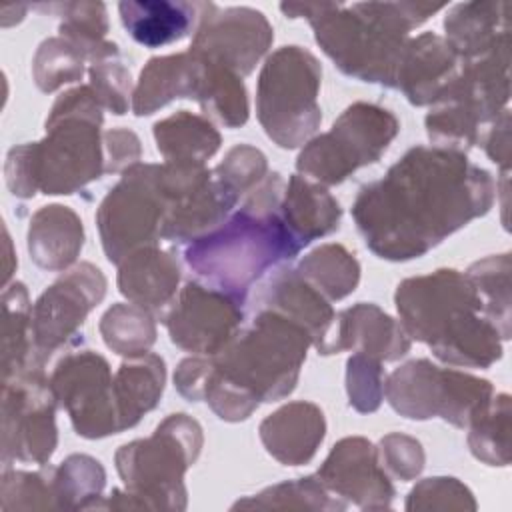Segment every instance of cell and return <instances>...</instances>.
<instances>
[{
	"label": "cell",
	"mask_w": 512,
	"mask_h": 512,
	"mask_svg": "<svg viewBox=\"0 0 512 512\" xmlns=\"http://www.w3.org/2000/svg\"><path fill=\"white\" fill-rule=\"evenodd\" d=\"M104 486L106 470L88 454H70L54 466L58 510H94Z\"/></svg>",
	"instance_id": "39"
},
{
	"label": "cell",
	"mask_w": 512,
	"mask_h": 512,
	"mask_svg": "<svg viewBox=\"0 0 512 512\" xmlns=\"http://www.w3.org/2000/svg\"><path fill=\"white\" fill-rule=\"evenodd\" d=\"M406 510H476L472 490L452 476H432L420 480L406 498Z\"/></svg>",
	"instance_id": "44"
},
{
	"label": "cell",
	"mask_w": 512,
	"mask_h": 512,
	"mask_svg": "<svg viewBox=\"0 0 512 512\" xmlns=\"http://www.w3.org/2000/svg\"><path fill=\"white\" fill-rule=\"evenodd\" d=\"M108 280L92 262H78L54 280L32 306L34 368L78 336L88 314L104 300Z\"/></svg>",
	"instance_id": "15"
},
{
	"label": "cell",
	"mask_w": 512,
	"mask_h": 512,
	"mask_svg": "<svg viewBox=\"0 0 512 512\" xmlns=\"http://www.w3.org/2000/svg\"><path fill=\"white\" fill-rule=\"evenodd\" d=\"M376 452L386 474L400 482L418 478L426 464V454L420 440L402 432H390L382 436Z\"/></svg>",
	"instance_id": "47"
},
{
	"label": "cell",
	"mask_w": 512,
	"mask_h": 512,
	"mask_svg": "<svg viewBox=\"0 0 512 512\" xmlns=\"http://www.w3.org/2000/svg\"><path fill=\"white\" fill-rule=\"evenodd\" d=\"M312 336L294 320L256 308L252 322L214 356L202 400L224 422H242L264 402L294 392Z\"/></svg>",
	"instance_id": "2"
},
{
	"label": "cell",
	"mask_w": 512,
	"mask_h": 512,
	"mask_svg": "<svg viewBox=\"0 0 512 512\" xmlns=\"http://www.w3.org/2000/svg\"><path fill=\"white\" fill-rule=\"evenodd\" d=\"M346 510L348 504L334 496L320 478L302 476L268 486L258 494L232 504V510Z\"/></svg>",
	"instance_id": "36"
},
{
	"label": "cell",
	"mask_w": 512,
	"mask_h": 512,
	"mask_svg": "<svg viewBox=\"0 0 512 512\" xmlns=\"http://www.w3.org/2000/svg\"><path fill=\"white\" fill-rule=\"evenodd\" d=\"M384 396L408 420L442 418L456 428H468L492 400L494 386L486 378L416 358L388 374Z\"/></svg>",
	"instance_id": "10"
},
{
	"label": "cell",
	"mask_w": 512,
	"mask_h": 512,
	"mask_svg": "<svg viewBox=\"0 0 512 512\" xmlns=\"http://www.w3.org/2000/svg\"><path fill=\"white\" fill-rule=\"evenodd\" d=\"M102 110L88 84L60 94L46 116V136L8 150L4 180L10 194L22 200L36 192L68 196L104 176Z\"/></svg>",
	"instance_id": "4"
},
{
	"label": "cell",
	"mask_w": 512,
	"mask_h": 512,
	"mask_svg": "<svg viewBox=\"0 0 512 512\" xmlns=\"http://www.w3.org/2000/svg\"><path fill=\"white\" fill-rule=\"evenodd\" d=\"M84 238V224L70 206L48 204L32 214L26 246L38 268L62 272L76 264Z\"/></svg>",
	"instance_id": "26"
},
{
	"label": "cell",
	"mask_w": 512,
	"mask_h": 512,
	"mask_svg": "<svg viewBox=\"0 0 512 512\" xmlns=\"http://www.w3.org/2000/svg\"><path fill=\"white\" fill-rule=\"evenodd\" d=\"M56 406L44 368L2 380V464H46L58 446Z\"/></svg>",
	"instance_id": "13"
},
{
	"label": "cell",
	"mask_w": 512,
	"mask_h": 512,
	"mask_svg": "<svg viewBox=\"0 0 512 512\" xmlns=\"http://www.w3.org/2000/svg\"><path fill=\"white\" fill-rule=\"evenodd\" d=\"M316 476L334 496L360 510H386L396 496L392 478L378 460L376 446L364 436L338 440Z\"/></svg>",
	"instance_id": "18"
},
{
	"label": "cell",
	"mask_w": 512,
	"mask_h": 512,
	"mask_svg": "<svg viewBox=\"0 0 512 512\" xmlns=\"http://www.w3.org/2000/svg\"><path fill=\"white\" fill-rule=\"evenodd\" d=\"M346 394L356 412H376L384 400L382 360L354 352L346 362Z\"/></svg>",
	"instance_id": "43"
},
{
	"label": "cell",
	"mask_w": 512,
	"mask_h": 512,
	"mask_svg": "<svg viewBox=\"0 0 512 512\" xmlns=\"http://www.w3.org/2000/svg\"><path fill=\"white\" fill-rule=\"evenodd\" d=\"M510 254H492L476 260L468 266L466 276L470 278L476 294L482 302L486 318L498 328L502 340L510 338Z\"/></svg>",
	"instance_id": "38"
},
{
	"label": "cell",
	"mask_w": 512,
	"mask_h": 512,
	"mask_svg": "<svg viewBox=\"0 0 512 512\" xmlns=\"http://www.w3.org/2000/svg\"><path fill=\"white\" fill-rule=\"evenodd\" d=\"M104 140V172L116 174L138 164L142 144L136 132L128 128H110L102 134Z\"/></svg>",
	"instance_id": "48"
},
{
	"label": "cell",
	"mask_w": 512,
	"mask_h": 512,
	"mask_svg": "<svg viewBox=\"0 0 512 512\" xmlns=\"http://www.w3.org/2000/svg\"><path fill=\"white\" fill-rule=\"evenodd\" d=\"M204 446L202 426L188 414L166 416L152 436L122 444L114 464L124 488L102 496L94 510H186V470Z\"/></svg>",
	"instance_id": "7"
},
{
	"label": "cell",
	"mask_w": 512,
	"mask_h": 512,
	"mask_svg": "<svg viewBox=\"0 0 512 512\" xmlns=\"http://www.w3.org/2000/svg\"><path fill=\"white\" fill-rule=\"evenodd\" d=\"M32 358V304L28 288L14 280L2 292V380L34 368Z\"/></svg>",
	"instance_id": "33"
},
{
	"label": "cell",
	"mask_w": 512,
	"mask_h": 512,
	"mask_svg": "<svg viewBox=\"0 0 512 512\" xmlns=\"http://www.w3.org/2000/svg\"><path fill=\"white\" fill-rule=\"evenodd\" d=\"M284 184L280 172H268L218 228L186 244L184 262L204 284L246 300L256 280L298 256L280 216Z\"/></svg>",
	"instance_id": "3"
},
{
	"label": "cell",
	"mask_w": 512,
	"mask_h": 512,
	"mask_svg": "<svg viewBox=\"0 0 512 512\" xmlns=\"http://www.w3.org/2000/svg\"><path fill=\"white\" fill-rule=\"evenodd\" d=\"M116 284L128 302L162 320L180 292V264L172 252L144 246L118 264Z\"/></svg>",
	"instance_id": "22"
},
{
	"label": "cell",
	"mask_w": 512,
	"mask_h": 512,
	"mask_svg": "<svg viewBox=\"0 0 512 512\" xmlns=\"http://www.w3.org/2000/svg\"><path fill=\"white\" fill-rule=\"evenodd\" d=\"M394 304L410 340L426 344L440 362L490 368L502 358L504 340L466 272L438 268L406 278L396 286Z\"/></svg>",
	"instance_id": "6"
},
{
	"label": "cell",
	"mask_w": 512,
	"mask_h": 512,
	"mask_svg": "<svg viewBox=\"0 0 512 512\" xmlns=\"http://www.w3.org/2000/svg\"><path fill=\"white\" fill-rule=\"evenodd\" d=\"M86 58L62 36L40 42L32 58V78L40 92L50 94L66 84L80 82Z\"/></svg>",
	"instance_id": "42"
},
{
	"label": "cell",
	"mask_w": 512,
	"mask_h": 512,
	"mask_svg": "<svg viewBox=\"0 0 512 512\" xmlns=\"http://www.w3.org/2000/svg\"><path fill=\"white\" fill-rule=\"evenodd\" d=\"M104 344L118 356L144 354L156 342V316L132 302L112 304L98 324Z\"/></svg>",
	"instance_id": "37"
},
{
	"label": "cell",
	"mask_w": 512,
	"mask_h": 512,
	"mask_svg": "<svg viewBox=\"0 0 512 512\" xmlns=\"http://www.w3.org/2000/svg\"><path fill=\"white\" fill-rule=\"evenodd\" d=\"M410 348L412 340L400 320L372 302H358L336 314L332 334L318 354L330 356L352 350L382 362H396L406 356Z\"/></svg>",
	"instance_id": "19"
},
{
	"label": "cell",
	"mask_w": 512,
	"mask_h": 512,
	"mask_svg": "<svg viewBox=\"0 0 512 512\" xmlns=\"http://www.w3.org/2000/svg\"><path fill=\"white\" fill-rule=\"evenodd\" d=\"M508 0H474L450 8L444 18V40L462 62L482 58L498 48L510 46Z\"/></svg>",
	"instance_id": "24"
},
{
	"label": "cell",
	"mask_w": 512,
	"mask_h": 512,
	"mask_svg": "<svg viewBox=\"0 0 512 512\" xmlns=\"http://www.w3.org/2000/svg\"><path fill=\"white\" fill-rule=\"evenodd\" d=\"M468 448L486 466L510 464V396L494 394L468 426Z\"/></svg>",
	"instance_id": "40"
},
{
	"label": "cell",
	"mask_w": 512,
	"mask_h": 512,
	"mask_svg": "<svg viewBox=\"0 0 512 512\" xmlns=\"http://www.w3.org/2000/svg\"><path fill=\"white\" fill-rule=\"evenodd\" d=\"M166 384V362L154 352L128 356L114 372V400L120 432L134 428L154 410Z\"/></svg>",
	"instance_id": "30"
},
{
	"label": "cell",
	"mask_w": 512,
	"mask_h": 512,
	"mask_svg": "<svg viewBox=\"0 0 512 512\" xmlns=\"http://www.w3.org/2000/svg\"><path fill=\"white\" fill-rule=\"evenodd\" d=\"M152 134L164 162L206 164L222 144V136L212 120L188 110H178L158 120Z\"/></svg>",
	"instance_id": "32"
},
{
	"label": "cell",
	"mask_w": 512,
	"mask_h": 512,
	"mask_svg": "<svg viewBox=\"0 0 512 512\" xmlns=\"http://www.w3.org/2000/svg\"><path fill=\"white\" fill-rule=\"evenodd\" d=\"M442 8L430 2L280 4L286 18L310 22L316 44L342 74L384 88H394L410 30Z\"/></svg>",
	"instance_id": "5"
},
{
	"label": "cell",
	"mask_w": 512,
	"mask_h": 512,
	"mask_svg": "<svg viewBox=\"0 0 512 512\" xmlns=\"http://www.w3.org/2000/svg\"><path fill=\"white\" fill-rule=\"evenodd\" d=\"M400 132L398 118L372 102L350 104L324 134L310 138L298 158L296 170L322 186L342 184L358 168L374 164Z\"/></svg>",
	"instance_id": "11"
},
{
	"label": "cell",
	"mask_w": 512,
	"mask_h": 512,
	"mask_svg": "<svg viewBox=\"0 0 512 512\" xmlns=\"http://www.w3.org/2000/svg\"><path fill=\"white\" fill-rule=\"evenodd\" d=\"M50 384L78 436L98 440L120 434L114 374L102 354L88 348L66 352L56 362Z\"/></svg>",
	"instance_id": "14"
},
{
	"label": "cell",
	"mask_w": 512,
	"mask_h": 512,
	"mask_svg": "<svg viewBox=\"0 0 512 512\" xmlns=\"http://www.w3.org/2000/svg\"><path fill=\"white\" fill-rule=\"evenodd\" d=\"M280 216L298 246L306 248L312 240L338 230L342 208L326 186L292 174L284 184Z\"/></svg>",
	"instance_id": "29"
},
{
	"label": "cell",
	"mask_w": 512,
	"mask_h": 512,
	"mask_svg": "<svg viewBox=\"0 0 512 512\" xmlns=\"http://www.w3.org/2000/svg\"><path fill=\"white\" fill-rule=\"evenodd\" d=\"M496 190L492 174L464 152L412 146L380 180L360 186L352 218L370 252L406 262L488 214Z\"/></svg>",
	"instance_id": "1"
},
{
	"label": "cell",
	"mask_w": 512,
	"mask_h": 512,
	"mask_svg": "<svg viewBox=\"0 0 512 512\" xmlns=\"http://www.w3.org/2000/svg\"><path fill=\"white\" fill-rule=\"evenodd\" d=\"M202 60V58H200ZM204 62V80L198 96V104L204 116L216 120L224 128H240L248 122L250 106H248V92L244 86L242 76L236 72Z\"/></svg>",
	"instance_id": "35"
},
{
	"label": "cell",
	"mask_w": 512,
	"mask_h": 512,
	"mask_svg": "<svg viewBox=\"0 0 512 512\" xmlns=\"http://www.w3.org/2000/svg\"><path fill=\"white\" fill-rule=\"evenodd\" d=\"M214 176L238 198H242L268 176L266 154L256 146L236 144L214 168Z\"/></svg>",
	"instance_id": "45"
},
{
	"label": "cell",
	"mask_w": 512,
	"mask_h": 512,
	"mask_svg": "<svg viewBox=\"0 0 512 512\" xmlns=\"http://www.w3.org/2000/svg\"><path fill=\"white\" fill-rule=\"evenodd\" d=\"M162 322L174 346L196 356H214L242 328L244 300L188 280Z\"/></svg>",
	"instance_id": "16"
},
{
	"label": "cell",
	"mask_w": 512,
	"mask_h": 512,
	"mask_svg": "<svg viewBox=\"0 0 512 512\" xmlns=\"http://www.w3.org/2000/svg\"><path fill=\"white\" fill-rule=\"evenodd\" d=\"M202 2L182 0H124L118 14L128 36L144 48L180 42L196 30Z\"/></svg>",
	"instance_id": "27"
},
{
	"label": "cell",
	"mask_w": 512,
	"mask_h": 512,
	"mask_svg": "<svg viewBox=\"0 0 512 512\" xmlns=\"http://www.w3.org/2000/svg\"><path fill=\"white\" fill-rule=\"evenodd\" d=\"M204 62L188 52L156 56L146 62L132 94V112L148 116L178 98L198 100Z\"/></svg>",
	"instance_id": "25"
},
{
	"label": "cell",
	"mask_w": 512,
	"mask_h": 512,
	"mask_svg": "<svg viewBox=\"0 0 512 512\" xmlns=\"http://www.w3.org/2000/svg\"><path fill=\"white\" fill-rule=\"evenodd\" d=\"M258 436L266 452L280 464H308L326 436V418L314 402H288L260 422Z\"/></svg>",
	"instance_id": "23"
},
{
	"label": "cell",
	"mask_w": 512,
	"mask_h": 512,
	"mask_svg": "<svg viewBox=\"0 0 512 512\" xmlns=\"http://www.w3.org/2000/svg\"><path fill=\"white\" fill-rule=\"evenodd\" d=\"M238 196L212 176L194 190L180 196L168 210L162 240L188 244L218 228L238 204Z\"/></svg>",
	"instance_id": "28"
},
{
	"label": "cell",
	"mask_w": 512,
	"mask_h": 512,
	"mask_svg": "<svg viewBox=\"0 0 512 512\" xmlns=\"http://www.w3.org/2000/svg\"><path fill=\"white\" fill-rule=\"evenodd\" d=\"M170 210L160 164L126 168L96 210V224L108 262L120 264L130 252L158 246Z\"/></svg>",
	"instance_id": "12"
},
{
	"label": "cell",
	"mask_w": 512,
	"mask_h": 512,
	"mask_svg": "<svg viewBox=\"0 0 512 512\" xmlns=\"http://www.w3.org/2000/svg\"><path fill=\"white\" fill-rule=\"evenodd\" d=\"M40 12H50L60 18L58 36L68 40L86 62H102L118 58L120 50L116 42H110L108 12L102 2H52L32 6Z\"/></svg>",
	"instance_id": "31"
},
{
	"label": "cell",
	"mask_w": 512,
	"mask_h": 512,
	"mask_svg": "<svg viewBox=\"0 0 512 512\" xmlns=\"http://www.w3.org/2000/svg\"><path fill=\"white\" fill-rule=\"evenodd\" d=\"M0 510H58L54 488V466L38 470L4 468L0 482Z\"/></svg>",
	"instance_id": "41"
},
{
	"label": "cell",
	"mask_w": 512,
	"mask_h": 512,
	"mask_svg": "<svg viewBox=\"0 0 512 512\" xmlns=\"http://www.w3.org/2000/svg\"><path fill=\"white\" fill-rule=\"evenodd\" d=\"M462 60L452 46L434 32L408 38L394 78L412 106H432L460 74Z\"/></svg>",
	"instance_id": "20"
},
{
	"label": "cell",
	"mask_w": 512,
	"mask_h": 512,
	"mask_svg": "<svg viewBox=\"0 0 512 512\" xmlns=\"http://www.w3.org/2000/svg\"><path fill=\"white\" fill-rule=\"evenodd\" d=\"M508 100L510 46L462 62L456 80L424 118L432 146L466 154L480 144L486 128L508 108Z\"/></svg>",
	"instance_id": "8"
},
{
	"label": "cell",
	"mask_w": 512,
	"mask_h": 512,
	"mask_svg": "<svg viewBox=\"0 0 512 512\" xmlns=\"http://www.w3.org/2000/svg\"><path fill=\"white\" fill-rule=\"evenodd\" d=\"M486 156L502 168V174L510 170V110H502L496 120L486 128L480 140Z\"/></svg>",
	"instance_id": "49"
},
{
	"label": "cell",
	"mask_w": 512,
	"mask_h": 512,
	"mask_svg": "<svg viewBox=\"0 0 512 512\" xmlns=\"http://www.w3.org/2000/svg\"><path fill=\"white\" fill-rule=\"evenodd\" d=\"M296 270L328 300L350 296L360 282V262L346 246L334 242L308 252Z\"/></svg>",
	"instance_id": "34"
},
{
	"label": "cell",
	"mask_w": 512,
	"mask_h": 512,
	"mask_svg": "<svg viewBox=\"0 0 512 512\" xmlns=\"http://www.w3.org/2000/svg\"><path fill=\"white\" fill-rule=\"evenodd\" d=\"M256 308L274 310L306 328L312 336V346L318 352L328 342L336 320L330 300L292 266H278L274 270L256 296Z\"/></svg>",
	"instance_id": "21"
},
{
	"label": "cell",
	"mask_w": 512,
	"mask_h": 512,
	"mask_svg": "<svg viewBox=\"0 0 512 512\" xmlns=\"http://www.w3.org/2000/svg\"><path fill=\"white\" fill-rule=\"evenodd\" d=\"M272 40V24L260 10L248 6L218 8L212 2H202L190 52L244 78L252 74Z\"/></svg>",
	"instance_id": "17"
},
{
	"label": "cell",
	"mask_w": 512,
	"mask_h": 512,
	"mask_svg": "<svg viewBox=\"0 0 512 512\" xmlns=\"http://www.w3.org/2000/svg\"><path fill=\"white\" fill-rule=\"evenodd\" d=\"M4 246H6V266H4V286L6 284H10V276H12V272H14V268H16V258H14V254H12V242H10V236H8V230L4 228Z\"/></svg>",
	"instance_id": "50"
},
{
	"label": "cell",
	"mask_w": 512,
	"mask_h": 512,
	"mask_svg": "<svg viewBox=\"0 0 512 512\" xmlns=\"http://www.w3.org/2000/svg\"><path fill=\"white\" fill-rule=\"evenodd\" d=\"M88 78V86L104 110L122 116L132 108V76L120 58L90 64Z\"/></svg>",
	"instance_id": "46"
},
{
	"label": "cell",
	"mask_w": 512,
	"mask_h": 512,
	"mask_svg": "<svg viewBox=\"0 0 512 512\" xmlns=\"http://www.w3.org/2000/svg\"><path fill=\"white\" fill-rule=\"evenodd\" d=\"M320 84L322 66L302 46H282L266 58L256 86V116L276 146L292 150L314 138L322 122Z\"/></svg>",
	"instance_id": "9"
}]
</instances>
